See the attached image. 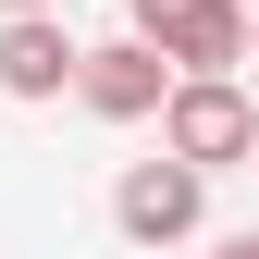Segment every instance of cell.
Returning a JSON list of instances; mask_svg holds the SVG:
<instances>
[{
  "instance_id": "1",
  "label": "cell",
  "mask_w": 259,
  "mask_h": 259,
  "mask_svg": "<svg viewBox=\"0 0 259 259\" xmlns=\"http://www.w3.org/2000/svg\"><path fill=\"white\" fill-rule=\"evenodd\" d=\"M160 148L198 160V173H235V160H259V99L235 74H173V99H160Z\"/></svg>"
},
{
  "instance_id": "2",
  "label": "cell",
  "mask_w": 259,
  "mask_h": 259,
  "mask_svg": "<svg viewBox=\"0 0 259 259\" xmlns=\"http://www.w3.org/2000/svg\"><path fill=\"white\" fill-rule=\"evenodd\" d=\"M136 37L173 74H235L247 62V0H136Z\"/></svg>"
},
{
  "instance_id": "3",
  "label": "cell",
  "mask_w": 259,
  "mask_h": 259,
  "mask_svg": "<svg viewBox=\"0 0 259 259\" xmlns=\"http://www.w3.org/2000/svg\"><path fill=\"white\" fill-rule=\"evenodd\" d=\"M111 222H123L136 247H185V235L210 222V173H198V160H173V148H160V160H136V173L111 185Z\"/></svg>"
},
{
  "instance_id": "4",
  "label": "cell",
  "mask_w": 259,
  "mask_h": 259,
  "mask_svg": "<svg viewBox=\"0 0 259 259\" xmlns=\"http://www.w3.org/2000/svg\"><path fill=\"white\" fill-rule=\"evenodd\" d=\"M74 87H87V111H99V123H148L160 99H173V62L123 25L111 50H87V62H74Z\"/></svg>"
},
{
  "instance_id": "5",
  "label": "cell",
  "mask_w": 259,
  "mask_h": 259,
  "mask_svg": "<svg viewBox=\"0 0 259 259\" xmlns=\"http://www.w3.org/2000/svg\"><path fill=\"white\" fill-rule=\"evenodd\" d=\"M74 37H62V13H0V99H62L74 87Z\"/></svg>"
},
{
  "instance_id": "6",
  "label": "cell",
  "mask_w": 259,
  "mask_h": 259,
  "mask_svg": "<svg viewBox=\"0 0 259 259\" xmlns=\"http://www.w3.org/2000/svg\"><path fill=\"white\" fill-rule=\"evenodd\" d=\"M210 259H259V235H222V247H210Z\"/></svg>"
},
{
  "instance_id": "7",
  "label": "cell",
  "mask_w": 259,
  "mask_h": 259,
  "mask_svg": "<svg viewBox=\"0 0 259 259\" xmlns=\"http://www.w3.org/2000/svg\"><path fill=\"white\" fill-rule=\"evenodd\" d=\"M0 13H50V0H0Z\"/></svg>"
},
{
  "instance_id": "8",
  "label": "cell",
  "mask_w": 259,
  "mask_h": 259,
  "mask_svg": "<svg viewBox=\"0 0 259 259\" xmlns=\"http://www.w3.org/2000/svg\"><path fill=\"white\" fill-rule=\"evenodd\" d=\"M247 62H259V13H247Z\"/></svg>"
}]
</instances>
